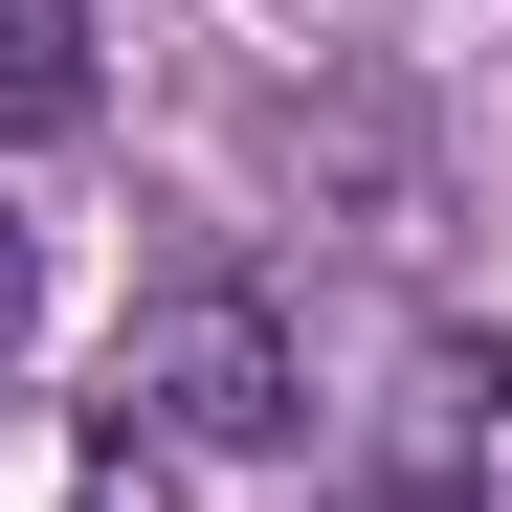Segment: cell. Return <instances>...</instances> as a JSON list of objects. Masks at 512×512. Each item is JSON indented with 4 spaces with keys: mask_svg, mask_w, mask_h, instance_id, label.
<instances>
[{
    "mask_svg": "<svg viewBox=\"0 0 512 512\" xmlns=\"http://www.w3.org/2000/svg\"><path fill=\"white\" fill-rule=\"evenodd\" d=\"M401 512H512V357L490 334L401 357Z\"/></svg>",
    "mask_w": 512,
    "mask_h": 512,
    "instance_id": "7a4b0ae2",
    "label": "cell"
},
{
    "mask_svg": "<svg viewBox=\"0 0 512 512\" xmlns=\"http://www.w3.org/2000/svg\"><path fill=\"white\" fill-rule=\"evenodd\" d=\"M0 512H156V446H134V423L23 401V423H0Z\"/></svg>",
    "mask_w": 512,
    "mask_h": 512,
    "instance_id": "3957f363",
    "label": "cell"
},
{
    "mask_svg": "<svg viewBox=\"0 0 512 512\" xmlns=\"http://www.w3.org/2000/svg\"><path fill=\"white\" fill-rule=\"evenodd\" d=\"M112 401H134V446H290V312L268 290H156L134 312V357H112Z\"/></svg>",
    "mask_w": 512,
    "mask_h": 512,
    "instance_id": "6da1fadb",
    "label": "cell"
},
{
    "mask_svg": "<svg viewBox=\"0 0 512 512\" xmlns=\"http://www.w3.org/2000/svg\"><path fill=\"white\" fill-rule=\"evenodd\" d=\"M90 112V0H0V134H67Z\"/></svg>",
    "mask_w": 512,
    "mask_h": 512,
    "instance_id": "277c9868",
    "label": "cell"
},
{
    "mask_svg": "<svg viewBox=\"0 0 512 512\" xmlns=\"http://www.w3.org/2000/svg\"><path fill=\"white\" fill-rule=\"evenodd\" d=\"M23 312H45V245H23V223H0V357H23Z\"/></svg>",
    "mask_w": 512,
    "mask_h": 512,
    "instance_id": "5b68a950",
    "label": "cell"
}]
</instances>
